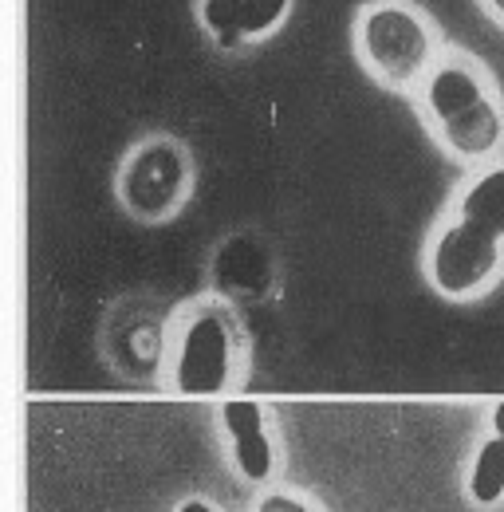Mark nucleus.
I'll use <instances>...</instances> for the list:
<instances>
[{"label": "nucleus", "mask_w": 504, "mask_h": 512, "mask_svg": "<svg viewBox=\"0 0 504 512\" xmlns=\"http://www.w3.org/2000/svg\"><path fill=\"white\" fill-rule=\"evenodd\" d=\"M422 119L461 162H485L504 146V103L489 71L465 52H449L414 91Z\"/></svg>", "instance_id": "nucleus-1"}, {"label": "nucleus", "mask_w": 504, "mask_h": 512, "mask_svg": "<svg viewBox=\"0 0 504 512\" xmlns=\"http://www.w3.org/2000/svg\"><path fill=\"white\" fill-rule=\"evenodd\" d=\"M351 48L390 91H418L445 56L434 16L414 0H367L351 20Z\"/></svg>", "instance_id": "nucleus-2"}, {"label": "nucleus", "mask_w": 504, "mask_h": 512, "mask_svg": "<svg viewBox=\"0 0 504 512\" xmlns=\"http://www.w3.org/2000/svg\"><path fill=\"white\" fill-rule=\"evenodd\" d=\"M193 186V166L186 150L174 138H150L138 150H130L119 174V197L142 221H166L178 213Z\"/></svg>", "instance_id": "nucleus-3"}, {"label": "nucleus", "mask_w": 504, "mask_h": 512, "mask_svg": "<svg viewBox=\"0 0 504 512\" xmlns=\"http://www.w3.org/2000/svg\"><path fill=\"white\" fill-rule=\"evenodd\" d=\"M501 264L504 241L457 217L434 237L426 256V276L445 300H473L497 280Z\"/></svg>", "instance_id": "nucleus-4"}, {"label": "nucleus", "mask_w": 504, "mask_h": 512, "mask_svg": "<svg viewBox=\"0 0 504 512\" xmlns=\"http://www.w3.org/2000/svg\"><path fill=\"white\" fill-rule=\"evenodd\" d=\"M233 359H237V327L229 312H221L217 304L197 308L182 331L174 359L178 394H197V398L221 394L233 379Z\"/></svg>", "instance_id": "nucleus-5"}, {"label": "nucleus", "mask_w": 504, "mask_h": 512, "mask_svg": "<svg viewBox=\"0 0 504 512\" xmlns=\"http://www.w3.org/2000/svg\"><path fill=\"white\" fill-rule=\"evenodd\" d=\"M221 422L233 438V457L237 469L249 481H268L272 477V442L264 434V410L256 402H225Z\"/></svg>", "instance_id": "nucleus-6"}, {"label": "nucleus", "mask_w": 504, "mask_h": 512, "mask_svg": "<svg viewBox=\"0 0 504 512\" xmlns=\"http://www.w3.org/2000/svg\"><path fill=\"white\" fill-rule=\"evenodd\" d=\"M457 217L504 241V162L485 166L457 201Z\"/></svg>", "instance_id": "nucleus-7"}, {"label": "nucleus", "mask_w": 504, "mask_h": 512, "mask_svg": "<svg viewBox=\"0 0 504 512\" xmlns=\"http://www.w3.org/2000/svg\"><path fill=\"white\" fill-rule=\"evenodd\" d=\"M197 24L221 52H241L245 40V8L241 0H197Z\"/></svg>", "instance_id": "nucleus-8"}, {"label": "nucleus", "mask_w": 504, "mask_h": 512, "mask_svg": "<svg viewBox=\"0 0 504 512\" xmlns=\"http://www.w3.org/2000/svg\"><path fill=\"white\" fill-rule=\"evenodd\" d=\"M504 493V438H489L477 449L473 473H469V497L477 505H497Z\"/></svg>", "instance_id": "nucleus-9"}, {"label": "nucleus", "mask_w": 504, "mask_h": 512, "mask_svg": "<svg viewBox=\"0 0 504 512\" xmlns=\"http://www.w3.org/2000/svg\"><path fill=\"white\" fill-rule=\"evenodd\" d=\"M292 4L296 0H241V8H245V40L260 44V40L276 36L288 24Z\"/></svg>", "instance_id": "nucleus-10"}, {"label": "nucleus", "mask_w": 504, "mask_h": 512, "mask_svg": "<svg viewBox=\"0 0 504 512\" xmlns=\"http://www.w3.org/2000/svg\"><path fill=\"white\" fill-rule=\"evenodd\" d=\"M260 512H308V509H304L296 497H280V493H276V497H268V501L260 505Z\"/></svg>", "instance_id": "nucleus-11"}, {"label": "nucleus", "mask_w": 504, "mask_h": 512, "mask_svg": "<svg viewBox=\"0 0 504 512\" xmlns=\"http://www.w3.org/2000/svg\"><path fill=\"white\" fill-rule=\"evenodd\" d=\"M481 8H485V16L493 20V24H501L504 28V0H477Z\"/></svg>", "instance_id": "nucleus-12"}, {"label": "nucleus", "mask_w": 504, "mask_h": 512, "mask_svg": "<svg viewBox=\"0 0 504 512\" xmlns=\"http://www.w3.org/2000/svg\"><path fill=\"white\" fill-rule=\"evenodd\" d=\"M493 434H497V438H504V402L493 410Z\"/></svg>", "instance_id": "nucleus-13"}, {"label": "nucleus", "mask_w": 504, "mask_h": 512, "mask_svg": "<svg viewBox=\"0 0 504 512\" xmlns=\"http://www.w3.org/2000/svg\"><path fill=\"white\" fill-rule=\"evenodd\" d=\"M178 512H213V509H209L205 501H186V505H182Z\"/></svg>", "instance_id": "nucleus-14"}]
</instances>
